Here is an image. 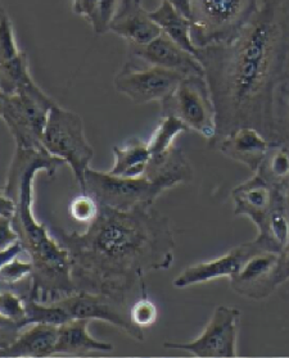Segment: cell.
Returning <instances> with one entry per match:
<instances>
[{
	"mask_svg": "<svg viewBox=\"0 0 289 358\" xmlns=\"http://www.w3.org/2000/svg\"><path fill=\"white\" fill-rule=\"evenodd\" d=\"M32 80L29 58L24 50L8 61H0V93H15Z\"/></svg>",
	"mask_w": 289,
	"mask_h": 358,
	"instance_id": "obj_23",
	"label": "cell"
},
{
	"mask_svg": "<svg viewBox=\"0 0 289 358\" xmlns=\"http://www.w3.org/2000/svg\"><path fill=\"white\" fill-rule=\"evenodd\" d=\"M67 164L53 156L47 149L16 148L9 167L8 176L1 194L16 203L13 226L24 256L34 265L31 285L27 296L44 303L57 302L78 292L72 278V264L69 252L53 239L45 225L34 216V180L39 172L55 176V172Z\"/></svg>",
	"mask_w": 289,
	"mask_h": 358,
	"instance_id": "obj_3",
	"label": "cell"
},
{
	"mask_svg": "<svg viewBox=\"0 0 289 358\" xmlns=\"http://www.w3.org/2000/svg\"><path fill=\"white\" fill-rule=\"evenodd\" d=\"M90 320L72 319L58 327V339L55 343V355L81 356L87 352H111V343L101 342L89 333Z\"/></svg>",
	"mask_w": 289,
	"mask_h": 358,
	"instance_id": "obj_19",
	"label": "cell"
},
{
	"mask_svg": "<svg viewBox=\"0 0 289 358\" xmlns=\"http://www.w3.org/2000/svg\"><path fill=\"white\" fill-rule=\"evenodd\" d=\"M43 147L67 164L81 189L94 158V149L86 139L81 117L57 104L48 117Z\"/></svg>",
	"mask_w": 289,
	"mask_h": 358,
	"instance_id": "obj_6",
	"label": "cell"
},
{
	"mask_svg": "<svg viewBox=\"0 0 289 358\" xmlns=\"http://www.w3.org/2000/svg\"><path fill=\"white\" fill-rule=\"evenodd\" d=\"M149 16L164 35L197 57L199 48L197 47L192 38V21L188 17L181 15L166 0H161L158 8L149 12Z\"/></svg>",
	"mask_w": 289,
	"mask_h": 358,
	"instance_id": "obj_20",
	"label": "cell"
},
{
	"mask_svg": "<svg viewBox=\"0 0 289 358\" xmlns=\"http://www.w3.org/2000/svg\"><path fill=\"white\" fill-rule=\"evenodd\" d=\"M189 131L188 127L179 118L174 116H161V121L157 125L156 130L147 141L150 159H160L166 156L175 145L174 141L183 133Z\"/></svg>",
	"mask_w": 289,
	"mask_h": 358,
	"instance_id": "obj_22",
	"label": "cell"
},
{
	"mask_svg": "<svg viewBox=\"0 0 289 358\" xmlns=\"http://www.w3.org/2000/svg\"><path fill=\"white\" fill-rule=\"evenodd\" d=\"M258 172L274 185L286 187L289 182V145L278 141Z\"/></svg>",
	"mask_w": 289,
	"mask_h": 358,
	"instance_id": "obj_26",
	"label": "cell"
},
{
	"mask_svg": "<svg viewBox=\"0 0 289 358\" xmlns=\"http://www.w3.org/2000/svg\"><path fill=\"white\" fill-rule=\"evenodd\" d=\"M112 150L115 164L110 173L121 178H141L146 175L152 158L147 143L133 139L122 147H113Z\"/></svg>",
	"mask_w": 289,
	"mask_h": 358,
	"instance_id": "obj_21",
	"label": "cell"
},
{
	"mask_svg": "<svg viewBox=\"0 0 289 358\" xmlns=\"http://www.w3.org/2000/svg\"><path fill=\"white\" fill-rule=\"evenodd\" d=\"M289 280V244L281 250L278 268V285L281 287L286 281Z\"/></svg>",
	"mask_w": 289,
	"mask_h": 358,
	"instance_id": "obj_34",
	"label": "cell"
},
{
	"mask_svg": "<svg viewBox=\"0 0 289 358\" xmlns=\"http://www.w3.org/2000/svg\"><path fill=\"white\" fill-rule=\"evenodd\" d=\"M283 193L284 187L274 185L256 172L251 179L232 190L234 215L250 218L260 231Z\"/></svg>",
	"mask_w": 289,
	"mask_h": 358,
	"instance_id": "obj_14",
	"label": "cell"
},
{
	"mask_svg": "<svg viewBox=\"0 0 289 358\" xmlns=\"http://www.w3.org/2000/svg\"><path fill=\"white\" fill-rule=\"evenodd\" d=\"M241 311L235 307L219 306L213 310L202 334L192 342H166L164 348L185 350L201 358H233L238 356L237 342Z\"/></svg>",
	"mask_w": 289,
	"mask_h": 358,
	"instance_id": "obj_9",
	"label": "cell"
},
{
	"mask_svg": "<svg viewBox=\"0 0 289 358\" xmlns=\"http://www.w3.org/2000/svg\"><path fill=\"white\" fill-rule=\"evenodd\" d=\"M118 3L120 0H98L95 15L90 22L95 35L110 31L111 22L118 12Z\"/></svg>",
	"mask_w": 289,
	"mask_h": 358,
	"instance_id": "obj_31",
	"label": "cell"
},
{
	"mask_svg": "<svg viewBox=\"0 0 289 358\" xmlns=\"http://www.w3.org/2000/svg\"><path fill=\"white\" fill-rule=\"evenodd\" d=\"M265 250L261 244L255 239L252 242L244 243L232 250H229L221 257L215 258L207 262H199L189 266L179 276L174 279L175 288L184 289L197 284H204L218 279H232L235 273H239L244 262L258 252Z\"/></svg>",
	"mask_w": 289,
	"mask_h": 358,
	"instance_id": "obj_13",
	"label": "cell"
},
{
	"mask_svg": "<svg viewBox=\"0 0 289 358\" xmlns=\"http://www.w3.org/2000/svg\"><path fill=\"white\" fill-rule=\"evenodd\" d=\"M276 141L289 145V75L281 83L275 98Z\"/></svg>",
	"mask_w": 289,
	"mask_h": 358,
	"instance_id": "obj_27",
	"label": "cell"
},
{
	"mask_svg": "<svg viewBox=\"0 0 289 358\" xmlns=\"http://www.w3.org/2000/svg\"><path fill=\"white\" fill-rule=\"evenodd\" d=\"M166 1L192 21V0H166Z\"/></svg>",
	"mask_w": 289,
	"mask_h": 358,
	"instance_id": "obj_35",
	"label": "cell"
},
{
	"mask_svg": "<svg viewBox=\"0 0 289 358\" xmlns=\"http://www.w3.org/2000/svg\"><path fill=\"white\" fill-rule=\"evenodd\" d=\"M57 303L64 307L72 319L103 321L118 327V330L129 335L136 342L144 341L143 329L136 327L132 321L130 310L127 306L118 303L110 296L89 292H76L72 296L57 301Z\"/></svg>",
	"mask_w": 289,
	"mask_h": 358,
	"instance_id": "obj_11",
	"label": "cell"
},
{
	"mask_svg": "<svg viewBox=\"0 0 289 358\" xmlns=\"http://www.w3.org/2000/svg\"><path fill=\"white\" fill-rule=\"evenodd\" d=\"M99 208V203L97 202L92 195L83 193V195H78L71 202L69 212L71 217L75 221L89 225L93 222L94 218L98 216Z\"/></svg>",
	"mask_w": 289,
	"mask_h": 358,
	"instance_id": "obj_30",
	"label": "cell"
},
{
	"mask_svg": "<svg viewBox=\"0 0 289 358\" xmlns=\"http://www.w3.org/2000/svg\"><path fill=\"white\" fill-rule=\"evenodd\" d=\"M261 0H192V38L198 48L234 38Z\"/></svg>",
	"mask_w": 289,
	"mask_h": 358,
	"instance_id": "obj_5",
	"label": "cell"
},
{
	"mask_svg": "<svg viewBox=\"0 0 289 358\" xmlns=\"http://www.w3.org/2000/svg\"><path fill=\"white\" fill-rule=\"evenodd\" d=\"M0 319H1V333L13 331V336H15L18 331H21L24 319H26L24 296H18L8 289L1 288Z\"/></svg>",
	"mask_w": 289,
	"mask_h": 358,
	"instance_id": "obj_25",
	"label": "cell"
},
{
	"mask_svg": "<svg viewBox=\"0 0 289 358\" xmlns=\"http://www.w3.org/2000/svg\"><path fill=\"white\" fill-rule=\"evenodd\" d=\"M197 58L216 110L210 148L244 126L276 141L275 98L288 76L289 0H261L234 38L199 48Z\"/></svg>",
	"mask_w": 289,
	"mask_h": 358,
	"instance_id": "obj_1",
	"label": "cell"
},
{
	"mask_svg": "<svg viewBox=\"0 0 289 358\" xmlns=\"http://www.w3.org/2000/svg\"><path fill=\"white\" fill-rule=\"evenodd\" d=\"M171 187L147 176L121 178L110 172L89 169L85 172L83 193L92 195L99 206L115 210H130L139 207H153L157 198Z\"/></svg>",
	"mask_w": 289,
	"mask_h": 358,
	"instance_id": "obj_7",
	"label": "cell"
},
{
	"mask_svg": "<svg viewBox=\"0 0 289 358\" xmlns=\"http://www.w3.org/2000/svg\"><path fill=\"white\" fill-rule=\"evenodd\" d=\"M98 0H73L72 1V10L75 15L80 17H84L90 24L95 15Z\"/></svg>",
	"mask_w": 289,
	"mask_h": 358,
	"instance_id": "obj_33",
	"label": "cell"
},
{
	"mask_svg": "<svg viewBox=\"0 0 289 358\" xmlns=\"http://www.w3.org/2000/svg\"><path fill=\"white\" fill-rule=\"evenodd\" d=\"M110 31L129 41V45H147L162 34L149 12L141 7V0H120Z\"/></svg>",
	"mask_w": 289,
	"mask_h": 358,
	"instance_id": "obj_17",
	"label": "cell"
},
{
	"mask_svg": "<svg viewBox=\"0 0 289 358\" xmlns=\"http://www.w3.org/2000/svg\"><path fill=\"white\" fill-rule=\"evenodd\" d=\"M78 292L110 296L127 306L144 279L174 262L170 220L153 207L120 210L101 206L85 231H59Z\"/></svg>",
	"mask_w": 289,
	"mask_h": 358,
	"instance_id": "obj_2",
	"label": "cell"
},
{
	"mask_svg": "<svg viewBox=\"0 0 289 358\" xmlns=\"http://www.w3.org/2000/svg\"><path fill=\"white\" fill-rule=\"evenodd\" d=\"M130 319L136 327H141V329L152 327L157 321L156 304L153 303L152 301H149L144 294L130 308Z\"/></svg>",
	"mask_w": 289,
	"mask_h": 358,
	"instance_id": "obj_32",
	"label": "cell"
},
{
	"mask_svg": "<svg viewBox=\"0 0 289 358\" xmlns=\"http://www.w3.org/2000/svg\"><path fill=\"white\" fill-rule=\"evenodd\" d=\"M278 141H270L255 127L244 126L235 129L215 145L224 156L244 164L253 173L260 170L270 149Z\"/></svg>",
	"mask_w": 289,
	"mask_h": 358,
	"instance_id": "obj_16",
	"label": "cell"
},
{
	"mask_svg": "<svg viewBox=\"0 0 289 358\" xmlns=\"http://www.w3.org/2000/svg\"><path fill=\"white\" fill-rule=\"evenodd\" d=\"M22 50L17 45L15 27L9 18L8 13L1 9L0 17V61H8L15 58Z\"/></svg>",
	"mask_w": 289,
	"mask_h": 358,
	"instance_id": "obj_29",
	"label": "cell"
},
{
	"mask_svg": "<svg viewBox=\"0 0 289 358\" xmlns=\"http://www.w3.org/2000/svg\"><path fill=\"white\" fill-rule=\"evenodd\" d=\"M284 190H286V198H287V203H288L289 207V182L284 187Z\"/></svg>",
	"mask_w": 289,
	"mask_h": 358,
	"instance_id": "obj_36",
	"label": "cell"
},
{
	"mask_svg": "<svg viewBox=\"0 0 289 358\" xmlns=\"http://www.w3.org/2000/svg\"><path fill=\"white\" fill-rule=\"evenodd\" d=\"M161 116L179 118L189 130L211 141L216 135V110L206 76L190 75L161 103Z\"/></svg>",
	"mask_w": 289,
	"mask_h": 358,
	"instance_id": "obj_8",
	"label": "cell"
},
{
	"mask_svg": "<svg viewBox=\"0 0 289 358\" xmlns=\"http://www.w3.org/2000/svg\"><path fill=\"white\" fill-rule=\"evenodd\" d=\"M129 49L134 57L147 64L175 71L184 76H206L204 66L196 55L178 45L164 32L147 45H129Z\"/></svg>",
	"mask_w": 289,
	"mask_h": 358,
	"instance_id": "obj_15",
	"label": "cell"
},
{
	"mask_svg": "<svg viewBox=\"0 0 289 358\" xmlns=\"http://www.w3.org/2000/svg\"><path fill=\"white\" fill-rule=\"evenodd\" d=\"M281 253L261 250L251 256L239 273L230 279V287L239 296L253 301H264L273 294L278 285Z\"/></svg>",
	"mask_w": 289,
	"mask_h": 358,
	"instance_id": "obj_12",
	"label": "cell"
},
{
	"mask_svg": "<svg viewBox=\"0 0 289 358\" xmlns=\"http://www.w3.org/2000/svg\"><path fill=\"white\" fill-rule=\"evenodd\" d=\"M58 327L34 324L18 331L12 341L0 347V357H50L55 356Z\"/></svg>",
	"mask_w": 289,
	"mask_h": 358,
	"instance_id": "obj_18",
	"label": "cell"
},
{
	"mask_svg": "<svg viewBox=\"0 0 289 358\" xmlns=\"http://www.w3.org/2000/svg\"><path fill=\"white\" fill-rule=\"evenodd\" d=\"M185 78L179 72L148 64L147 67L127 62L118 71L113 80L116 92L127 96L135 104L162 101Z\"/></svg>",
	"mask_w": 289,
	"mask_h": 358,
	"instance_id": "obj_10",
	"label": "cell"
},
{
	"mask_svg": "<svg viewBox=\"0 0 289 358\" xmlns=\"http://www.w3.org/2000/svg\"><path fill=\"white\" fill-rule=\"evenodd\" d=\"M57 104L34 80L15 93H0L1 120L18 148L45 149L43 135L49 113Z\"/></svg>",
	"mask_w": 289,
	"mask_h": 358,
	"instance_id": "obj_4",
	"label": "cell"
},
{
	"mask_svg": "<svg viewBox=\"0 0 289 358\" xmlns=\"http://www.w3.org/2000/svg\"><path fill=\"white\" fill-rule=\"evenodd\" d=\"M24 299H26V319H24L22 329L34 324H48V325L61 327L67 321L72 320L70 313L57 302L44 303L27 296H24Z\"/></svg>",
	"mask_w": 289,
	"mask_h": 358,
	"instance_id": "obj_24",
	"label": "cell"
},
{
	"mask_svg": "<svg viewBox=\"0 0 289 358\" xmlns=\"http://www.w3.org/2000/svg\"><path fill=\"white\" fill-rule=\"evenodd\" d=\"M34 273V265L31 261L21 259V256L12 258L7 262L1 264L0 268V278H1V287L12 285L24 279H31Z\"/></svg>",
	"mask_w": 289,
	"mask_h": 358,
	"instance_id": "obj_28",
	"label": "cell"
}]
</instances>
